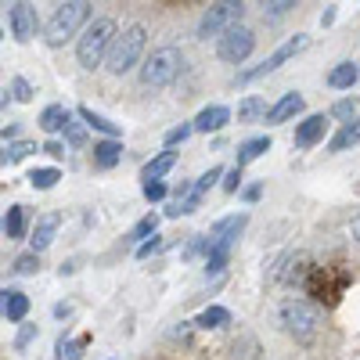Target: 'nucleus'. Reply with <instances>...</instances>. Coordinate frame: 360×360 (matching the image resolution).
Here are the masks:
<instances>
[{"label": "nucleus", "instance_id": "nucleus-1", "mask_svg": "<svg viewBox=\"0 0 360 360\" xmlns=\"http://www.w3.org/2000/svg\"><path fill=\"white\" fill-rule=\"evenodd\" d=\"M115 40H119V25H115L112 18H94V22L83 29V37L76 40V58H79V65H83V69L105 65Z\"/></svg>", "mask_w": 360, "mask_h": 360}, {"label": "nucleus", "instance_id": "nucleus-2", "mask_svg": "<svg viewBox=\"0 0 360 360\" xmlns=\"http://www.w3.org/2000/svg\"><path fill=\"white\" fill-rule=\"evenodd\" d=\"M180 69H184V54H180L173 44L155 47L152 54L144 58V65H141V83L148 90H162V86H169L180 76Z\"/></svg>", "mask_w": 360, "mask_h": 360}, {"label": "nucleus", "instance_id": "nucleus-3", "mask_svg": "<svg viewBox=\"0 0 360 360\" xmlns=\"http://www.w3.org/2000/svg\"><path fill=\"white\" fill-rule=\"evenodd\" d=\"M144 44H148V29L141 25V22H134V25H127L123 33H119V40L112 44V54H108V72L112 76H123V72H130L137 62H141V54H144Z\"/></svg>", "mask_w": 360, "mask_h": 360}, {"label": "nucleus", "instance_id": "nucleus-4", "mask_svg": "<svg viewBox=\"0 0 360 360\" xmlns=\"http://www.w3.org/2000/svg\"><path fill=\"white\" fill-rule=\"evenodd\" d=\"M90 22V4L86 0H69V4H58L54 15L47 18V44L62 47L65 40H72L79 33V25Z\"/></svg>", "mask_w": 360, "mask_h": 360}, {"label": "nucleus", "instance_id": "nucleus-5", "mask_svg": "<svg viewBox=\"0 0 360 360\" xmlns=\"http://www.w3.org/2000/svg\"><path fill=\"white\" fill-rule=\"evenodd\" d=\"M281 324L285 332L299 342H310L317 335L321 328V310L310 303V299H288V303L281 307Z\"/></svg>", "mask_w": 360, "mask_h": 360}, {"label": "nucleus", "instance_id": "nucleus-6", "mask_svg": "<svg viewBox=\"0 0 360 360\" xmlns=\"http://www.w3.org/2000/svg\"><path fill=\"white\" fill-rule=\"evenodd\" d=\"M242 15H245L242 0H224V4H213V8L202 15V22H198V40H209V37L220 40L227 29L242 25Z\"/></svg>", "mask_w": 360, "mask_h": 360}, {"label": "nucleus", "instance_id": "nucleus-7", "mask_svg": "<svg viewBox=\"0 0 360 360\" xmlns=\"http://www.w3.org/2000/svg\"><path fill=\"white\" fill-rule=\"evenodd\" d=\"M310 47V37L307 33H295V37H288L274 54H270V58H263V65H256V69H249V72H242V76H238V83H252V79H263V76H270V72H274V69H281L285 62H288V58H295V54H303Z\"/></svg>", "mask_w": 360, "mask_h": 360}, {"label": "nucleus", "instance_id": "nucleus-8", "mask_svg": "<svg viewBox=\"0 0 360 360\" xmlns=\"http://www.w3.org/2000/svg\"><path fill=\"white\" fill-rule=\"evenodd\" d=\"M252 47H256V33L249 25H234L217 40V54L224 58V62H231V65H242L245 58L252 54Z\"/></svg>", "mask_w": 360, "mask_h": 360}, {"label": "nucleus", "instance_id": "nucleus-9", "mask_svg": "<svg viewBox=\"0 0 360 360\" xmlns=\"http://www.w3.org/2000/svg\"><path fill=\"white\" fill-rule=\"evenodd\" d=\"M245 224H249V213H231V217H224V220H217L213 227H209V242L231 249L238 242V234L245 231Z\"/></svg>", "mask_w": 360, "mask_h": 360}, {"label": "nucleus", "instance_id": "nucleus-10", "mask_svg": "<svg viewBox=\"0 0 360 360\" xmlns=\"http://www.w3.org/2000/svg\"><path fill=\"white\" fill-rule=\"evenodd\" d=\"M8 25H11V37L18 44H29L37 37V11L29 4H11L8 8Z\"/></svg>", "mask_w": 360, "mask_h": 360}, {"label": "nucleus", "instance_id": "nucleus-11", "mask_svg": "<svg viewBox=\"0 0 360 360\" xmlns=\"http://www.w3.org/2000/svg\"><path fill=\"white\" fill-rule=\"evenodd\" d=\"M324 130H328V115H307L303 123L295 127V137H292V144L299 148V152H307V148H314L317 141H324Z\"/></svg>", "mask_w": 360, "mask_h": 360}, {"label": "nucleus", "instance_id": "nucleus-12", "mask_svg": "<svg viewBox=\"0 0 360 360\" xmlns=\"http://www.w3.org/2000/svg\"><path fill=\"white\" fill-rule=\"evenodd\" d=\"M195 134H213V130H224L231 123V108L227 105H205L195 119Z\"/></svg>", "mask_w": 360, "mask_h": 360}, {"label": "nucleus", "instance_id": "nucleus-13", "mask_svg": "<svg viewBox=\"0 0 360 360\" xmlns=\"http://www.w3.org/2000/svg\"><path fill=\"white\" fill-rule=\"evenodd\" d=\"M303 94H299V90H292V94H285L281 101H274V105H270V112H266V123L270 127H278V123H288V119L292 115H299V112H303Z\"/></svg>", "mask_w": 360, "mask_h": 360}, {"label": "nucleus", "instance_id": "nucleus-14", "mask_svg": "<svg viewBox=\"0 0 360 360\" xmlns=\"http://www.w3.org/2000/svg\"><path fill=\"white\" fill-rule=\"evenodd\" d=\"M0 295H4V299H0V310H4V317H8L11 324H22L25 314H29V295L18 292V288H4Z\"/></svg>", "mask_w": 360, "mask_h": 360}, {"label": "nucleus", "instance_id": "nucleus-15", "mask_svg": "<svg viewBox=\"0 0 360 360\" xmlns=\"http://www.w3.org/2000/svg\"><path fill=\"white\" fill-rule=\"evenodd\" d=\"M58 224H62V217H58V213H44V217L37 220V231H33V238H29V245H33V252H37V256H40L44 249H51Z\"/></svg>", "mask_w": 360, "mask_h": 360}, {"label": "nucleus", "instance_id": "nucleus-16", "mask_svg": "<svg viewBox=\"0 0 360 360\" xmlns=\"http://www.w3.org/2000/svg\"><path fill=\"white\" fill-rule=\"evenodd\" d=\"M270 144H274V141H270L266 134H263V137H249V141H242V144H238V162H234V166H242V169H245L249 162H256L259 155L270 152Z\"/></svg>", "mask_w": 360, "mask_h": 360}, {"label": "nucleus", "instance_id": "nucleus-17", "mask_svg": "<svg viewBox=\"0 0 360 360\" xmlns=\"http://www.w3.org/2000/svg\"><path fill=\"white\" fill-rule=\"evenodd\" d=\"M173 166H176V152H169V148H166V152H159L152 162H144L141 180H144V184H152V180H162V176H166Z\"/></svg>", "mask_w": 360, "mask_h": 360}, {"label": "nucleus", "instance_id": "nucleus-18", "mask_svg": "<svg viewBox=\"0 0 360 360\" xmlns=\"http://www.w3.org/2000/svg\"><path fill=\"white\" fill-rule=\"evenodd\" d=\"M69 108L65 105H47L44 112H40V130L44 134H58V130H65V123H69Z\"/></svg>", "mask_w": 360, "mask_h": 360}, {"label": "nucleus", "instance_id": "nucleus-19", "mask_svg": "<svg viewBox=\"0 0 360 360\" xmlns=\"http://www.w3.org/2000/svg\"><path fill=\"white\" fill-rule=\"evenodd\" d=\"M119 159H123V144L119 141H98L94 144V166L98 169H112Z\"/></svg>", "mask_w": 360, "mask_h": 360}, {"label": "nucleus", "instance_id": "nucleus-20", "mask_svg": "<svg viewBox=\"0 0 360 360\" xmlns=\"http://www.w3.org/2000/svg\"><path fill=\"white\" fill-rule=\"evenodd\" d=\"M76 115L83 119V123H86V127H94L98 134H105L108 141H119V134H123V130H119V123H108V119H105V115H98L94 108H79Z\"/></svg>", "mask_w": 360, "mask_h": 360}, {"label": "nucleus", "instance_id": "nucleus-21", "mask_svg": "<svg viewBox=\"0 0 360 360\" xmlns=\"http://www.w3.org/2000/svg\"><path fill=\"white\" fill-rule=\"evenodd\" d=\"M353 144H360V115L353 119V123H346L332 141H328V152H346V148H353Z\"/></svg>", "mask_w": 360, "mask_h": 360}, {"label": "nucleus", "instance_id": "nucleus-22", "mask_svg": "<svg viewBox=\"0 0 360 360\" xmlns=\"http://www.w3.org/2000/svg\"><path fill=\"white\" fill-rule=\"evenodd\" d=\"M356 76H360V72H356V65H353V62H339L332 72H328V79H324V83L332 86V90H349V86L356 83Z\"/></svg>", "mask_w": 360, "mask_h": 360}, {"label": "nucleus", "instance_id": "nucleus-23", "mask_svg": "<svg viewBox=\"0 0 360 360\" xmlns=\"http://www.w3.org/2000/svg\"><path fill=\"white\" fill-rule=\"evenodd\" d=\"M25 234V205H11L4 213V238L8 242H18Z\"/></svg>", "mask_w": 360, "mask_h": 360}, {"label": "nucleus", "instance_id": "nucleus-24", "mask_svg": "<svg viewBox=\"0 0 360 360\" xmlns=\"http://www.w3.org/2000/svg\"><path fill=\"white\" fill-rule=\"evenodd\" d=\"M155 231H159V217H155V213H148L144 220H137V224H134V231L127 234V242H134V245L141 249V245L148 242V238H155Z\"/></svg>", "mask_w": 360, "mask_h": 360}, {"label": "nucleus", "instance_id": "nucleus-25", "mask_svg": "<svg viewBox=\"0 0 360 360\" xmlns=\"http://www.w3.org/2000/svg\"><path fill=\"white\" fill-rule=\"evenodd\" d=\"M224 324H231V310L227 307H205L195 317V328H224Z\"/></svg>", "mask_w": 360, "mask_h": 360}, {"label": "nucleus", "instance_id": "nucleus-26", "mask_svg": "<svg viewBox=\"0 0 360 360\" xmlns=\"http://www.w3.org/2000/svg\"><path fill=\"white\" fill-rule=\"evenodd\" d=\"M83 349H86V335H79V339H58V346H54V360H79L83 356Z\"/></svg>", "mask_w": 360, "mask_h": 360}, {"label": "nucleus", "instance_id": "nucleus-27", "mask_svg": "<svg viewBox=\"0 0 360 360\" xmlns=\"http://www.w3.org/2000/svg\"><path fill=\"white\" fill-rule=\"evenodd\" d=\"M58 180H62V169H54V166H40V169L29 173V184H33L37 191H51Z\"/></svg>", "mask_w": 360, "mask_h": 360}, {"label": "nucleus", "instance_id": "nucleus-28", "mask_svg": "<svg viewBox=\"0 0 360 360\" xmlns=\"http://www.w3.org/2000/svg\"><path fill=\"white\" fill-rule=\"evenodd\" d=\"M227 256H231V249H224V245L209 249V256H205V278H220L224 266H227Z\"/></svg>", "mask_w": 360, "mask_h": 360}, {"label": "nucleus", "instance_id": "nucleus-29", "mask_svg": "<svg viewBox=\"0 0 360 360\" xmlns=\"http://www.w3.org/2000/svg\"><path fill=\"white\" fill-rule=\"evenodd\" d=\"M259 112H270V108H266V101H263V98H256V94H249L242 105H238V123H252V119H256Z\"/></svg>", "mask_w": 360, "mask_h": 360}, {"label": "nucleus", "instance_id": "nucleus-30", "mask_svg": "<svg viewBox=\"0 0 360 360\" xmlns=\"http://www.w3.org/2000/svg\"><path fill=\"white\" fill-rule=\"evenodd\" d=\"M37 152V144L33 141H15V144H4V166L8 162H22Z\"/></svg>", "mask_w": 360, "mask_h": 360}, {"label": "nucleus", "instance_id": "nucleus-31", "mask_svg": "<svg viewBox=\"0 0 360 360\" xmlns=\"http://www.w3.org/2000/svg\"><path fill=\"white\" fill-rule=\"evenodd\" d=\"M11 270H15L18 278H29V274H37V270H40V256H37L33 249H29V252H22V256L15 259V266H11Z\"/></svg>", "mask_w": 360, "mask_h": 360}, {"label": "nucleus", "instance_id": "nucleus-32", "mask_svg": "<svg viewBox=\"0 0 360 360\" xmlns=\"http://www.w3.org/2000/svg\"><path fill=\"white\" fill-rule=\"evenodd\" d=\"M220 176H224V169H220V166H209V169H205V173H202V176L195 180V198L202 202V195H205L209 188H213L217 180H220Z\"/></svg>", "mask_w": 360, "mask_h": 360}, {"label": "nucleus", "instance_id": "nucleus-33", "mask_svg": "<svg viewBox=\"0 0 360 360\" xmlns=\"http://www.w3.org/2000/svg\"><path fill=\"white\" fill-rule=\"evenodd\" d=\"M353 112H356V98H342L332 105V112H328V119H342V127L353 123Z\"/></svg>", "mask_w": 360, "mask_h": 360}, {"label": "nucleus", "instance_id": "nucleus-34", "mask_svg": "<svg viewBox=\"0 0 360 360\" xmlns=\"http://www.w3.org/2000/svg\"><path fill=\"white\" fill-rule=\"evenodd\" d=\"M62 134H65V141H69L72 148H83V144H86V127L76 123V115H69V123H65Z\"/></svg>", "mask_w": 360, "mask_h": 360}, {"label": "nucleus", "instance_id": "nucleus-35", "mask_svg": "<svg viewBox=\"0 0 360 360\" xmlns=\"http://www.w3.org/2000/svg\"><path fill=\"white\" fill-rule=\"evenodd\" d=\"M33 94H37V90H33V83H29L25 76H15L11 79V98L15 101H33Z\"/></svg>", "mask_w": 360, "mask_h": 360}, {"label": "nucleus", "instance_id": "nucleus-36", "mask_svg": "<svg viewBox=\"0 0 360 360\" xmlns=\"http://www.w3.org/2000/svg\"><path fill=\"white\" fill-rule=\"evenodd\" d=\"M209 249H213V242H209V234H195V238H191V245L184 249V259H195L198 252H205V256H209Z\"/></svg>", "mask_w": 360, "mask_h": 360}, {"label": "nucleus", "instance_id": "nucleus-37", "mask_svg": "<svg viewBox=\"0 0 360 360\" xmlns=\"http://www.w3.org/2000/svg\"><path fill=\"white\" fill-rule=\"evenodd\" d=\"M292 8V0H270V4H263V18H285Z\"/></svg>", "mask_w": 360, "mask_h": 360}, {"label": "nucleus", "instance_id": "nucleus-38", "mask_svg": "<svg viewBox=\"0 0 360 360\" xmlns=\"http://www.w3.org/2000/svg\"><path fill=\"white\" fill-rule=\"evenodd\" d=\"M191 134H195V123H180V127H173V130L166 134V148H173V144H184Z\"/></svg>", "mask_w": 360, "mask_h": 360}, {"label": "nucleus", "instance_id": "nucleus-39", "mask_svg": "<svg viewBox=\"0 0 360 360\" xmlns=\"http://www.w3.org/2000/svg\"><path fill=\"white\" fill-rule=\"evenodd\" d=\"M238 188H242V166H234V169H227V173H224V191H227V195H234Z\"/></svg>", "mask_w": 360, "mask_h": 360}, {"label": "nucleus", "instance_id": "nucleus-40", "mask_svg": "<svg viewBox=\"0 0 360 360\" xmlns=\"http://www.w3.org/2000/svg\"><path fill=\"white\" fill-rule=\"evenodd\" d=\"M169 191H166V184H162V180H152V184H144V198L148 202H162Z\"/></svg>", "mask_w": 360, "mask_h": 360}, {"label": "nucleus", "instance_id": "nucleus-41", "mask_svg": "<svg viewBox=\"0 0 360 360\" xmlns=\"http://www.w3.org/2000/svg\"><path fill=\"white\" fill-rule=\"evenodd\" d=\"M159 249H162V238L155 234V238H148V242L137 249V259H148V256H152V252H159Z\"/></svg>", "mask_w": 360, "mask_h": 360}, {"label": "nucleus", "instance_id": "nucleus-42", "mask_svg": "<svg viewBox=\"0 0 360 360\" xmlns=\"http://www.w3.org/2000/svg\"><path fill=\"white\" fill-rule=\"evenodd\" d=\"M33 339H37V324H25L22 332H18V339H15V349H25Z\"/></svg>", "mask_w": 360, "mask_h": 360}, {"label": "nucleus", "instance_id": "nucleus-43", "mask_svg": "<svg viewBox=\"0 0 360 360\" xmlns=\"http://www.w3.org/2000/svg\"><path fill=\"white\" fill-rule=\"evenodd\" d=\"M44 152L58 159V155H65V144H62V141H47V144H44Z\"/></svg>", "mask_w": 360, "mask_h": 360}, {"label": "nucleus", "instance_id": "nucleus-44", "mask_svg": "<svg viewBox=\"0 0 360 360\" xmlns=\"http://www.w3.org/2000/svg\"><path fill=\"white\" fill-rule=\"evenodd\" d=\"M242 195H245V202H256V198L263 195V184H249V188H245Z\"/></svg>", "mask_w": 360, "mask_h": 360}, {"label": "nucleus", "instance_id": "nucleus-45", "mask_svg": "<svg viewBox=\"0 0 360 360\" xmlns=\"http://www.w3.org/2000/svg\"><path fill=\"white\" fill-rule=\"evenodd\" d=\"M15 137H18V127H15V123H11V127H4V144H8V141L15 144Z\"/></svg>", "mask_w": 360, "mask_h": 360}, {"label": "nucleus", "instance_id": "nucleus-46", "mask_svg": "<svg viewBox=\"0 0 360 360\" xmlns=\"http://www.w3.org/2000/svg\"><path fill=\"white\" fill-rule=\"evenodd\" d=\"M349 231H353V238H356V242H360V213L353 217V224H349Z\"/></svg>", "mask_w": 360, "mask_h": 360}, {"label": "nucleus", "instance_id": "nucleus-47", "mask_svg": "<svg viewBox=\"0 0 360 360\" xmlns=\"http://www.w3.org/2000/svg\"><path fill=\"white\" fill-rule=\"evenodd\" d=\"M54 314H58V317H69V314H72V307H65V303H58V307H54Z\"/></svg>", "mask_w": 360, "mask_h": 360}]
</instances>
